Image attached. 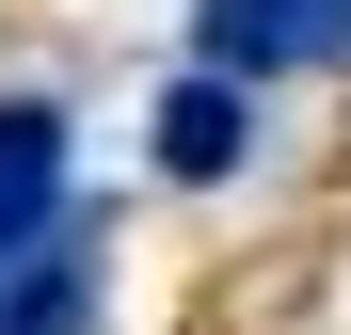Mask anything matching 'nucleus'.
Masks as SVG:
<instances>
[{"label":"nucleus","mask_w":351,"mask_h":335,"mask_svg":"<svg viewBox=\"0 0 351 335\" xmlns=\"http://www.w3.org/2000/svg\"><path fill=\"white\" fill-rule=\"evenodd\" d=\"M208 80H304V64H351V0H208Z\"/></svg>","instance_id":"nucleus-1"},{"label":"nucleus","mask_w":351,"mask_h":335,"mask_svg":"<svg viewBox=\"0 0 351 335\" xmlns=\"http://www.w3.org/2000/svg\"><path fill=\"white\" fill-rule=\"evenodd\" d=\"M48 223H64V112L48 96H0V271H16Z\"/></svg>","instance_id":"nucleus-2"},{"label":"nucleus","mask_w":351,"mask_h":335,"mask_svg":"<svg viewBox=\"0 0 351 335\" xmlns=\"http://www.w3.org/2000/svg\"><path fill=\"white\" fill-rule=\"evenodd\" d=\"M240 160H256V96L192 64V80L160 96V176H240Z\"/></svg>","instance_id":"nucleus-3"},{"label":"nucleus","mask_w":351,"mask_h":335,"mask_svg":"<svg viewBox=\"0 0 351 335\" xmlns=\"http://www.w3.org/2000/svg\"><path fill=\"white\" fill-rule=\"evenodd\" d=\"M80 303H96V256H80V223H48L0 271V335H80Z\"/></svg>","instance_id":"nucleus-4"}]
</instances>
